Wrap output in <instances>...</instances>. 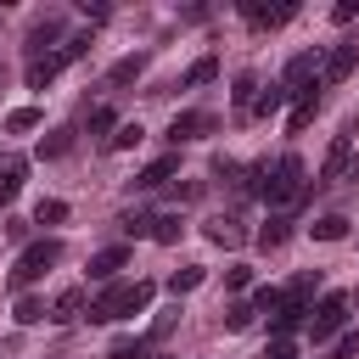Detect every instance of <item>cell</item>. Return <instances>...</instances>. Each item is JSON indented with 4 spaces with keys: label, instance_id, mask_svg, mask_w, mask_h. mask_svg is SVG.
<instances>
[{
    "label": "cell",
    "instance_id": "9c48e42d",
    "mask_svg": "<svg viewBox=\"0 0 359 359\" xmlns=\"http://www.w3.org/2000/svg\"><path fill=\"white\" fill-rule=\"evenodd\" d=\"M180 174V151H163V157H151L140 174H135V191H157V185H168Z\"/></svg>",
    "mask_w": 359,
    "mask_h": 359
},
{
    "label": "cell",
    "instance_id": "277c9868",
    "mask_svg": "<svg viewBox=\"0 0 359 359\" xmlns=\"http://www.w3.org/2000/svg\"><path fill=\"white\" fill-rule=\"evenodd\" d=\"M348 309H353V297H342V292H325V297L309 309V337H314V342H331V337H342V325H348Z\"/></svg>",
    "mask_w": 359,
    "mask_h": 359
},
{
    "label": "cell",
    "instance_id": "ffe728a7",
    "mask_svg": "<svg viewBox=\"0 0 359 359\" xmlns=\"http://www.w3.org/2000/svg\"><path fill=\"white\" fill-rule=\"evenodd\" d=\"M286 101H292V90H286V84H269V90H258V101H252V118H275Z\"/></svg>",
    "mask_w": 359,
    "mask_h": 359
},
{
    "label": "cell",
    "instance_id": "f35d334b",
    "mask_svg": "<svg viewBox=\"0 0 359 359\" xmlns=\"http://www.w3.org/2000/svg\"><path fill=\"white\" fill-rule=\"evenodd\" d=\"M353 17H359V0H337V6H331V22H337V28H348Z\"/></svg>",
    "mask_w": 359,
    "mask_h": 359
},
{
    "label": "cell",
    "instance_id": "836d02e7",
    "mask_svg": "<svg viewBox=\"0 0 359 359\" xmlns=\"http://www.w3.org/2000/svg\"><path fill=\"white\" fill-rule=\"evenodd\" d=\"M280 303H286V292H280V286H258V292H252V309H258V314H275Z\"/></svg>",
    "mask_w": 359,
    "mask_h": 359
},
{
    "label": "cell",
    "instance_id": "8992f818",
    "mask_svg": "<svg viewBox=\"0 0 359 359\" xmlns=\"http://www.w3.org/2000/svg\"><path fill=\"white\" fill-rule=\"evenodd\" d=\"M219 129V118L213 112H202V107H185V112H174V123H168V140L174 146H185V140H202V135H213Z\"/></svg>",
    "mask_w": 359,
    "mask_h": 359
},
{
    "label": "cell",
    "instance_id": "5bb4252c",
    "mask_svg": "<svg viewBox=\"0 0 359 359\" xmlns=\"http://www.w3.org/2000/svg\"><path fill=\"white\" fill-rule=\"evenodd\" d=\"M123 264H129V247H101V252L90 258V280H101V286H112Z\"/></svg>",
    "mask_w": 359,
    "mask_h": 359
},
{
    "label": "cell",
    "instance_id": "ac0fdd59",
    "mask_svg": "<svg viewBox=\"0 0 359 359\" xmlns=\"http://www.w3.org/2000/svg\"><path fill=\"white\" fill-rule=\"evenodd\" d=\"M230 101H236V118H252V101H258V79H252V73H236V84H230Z\"/></svg>",
    "mask_w": 359,
    "mask_h": 359
},
{
    "label": "cell",
    "instance_id": "d6986e66",
    "mask_svg": "<svg viewBox=\"0 0 359 359\" xmlns=\"http://www.w3.org/2000/svg\"><path fill=\"white\" fill-rule=\"evenodd\" d=\"M286 241H292V213H275V219L258 230V247H264V252H275V247H286Z\"/></svg>",
    "mask_w": 359,
    "mask_h": 359
},
{
    "label": "cell",
    "instance_id": "74e56055",
    "mask_svg": "<svg viewBox=\"0 0 359 359\" xmlns=\"http://www.w3.org/2000/svg\"><path fill=\"white\" fill-rule=\"evenodd\" d=\"M224 286H230V292H247V286H252V269H247V264H230V269H224Z\"/></svg>",
    "mask_w": 359,
    "mask_h": 359
},
{
    "label": "cell",
    "instance_id": "4fadbf2b",
    "mask_svg": "<svg viewBox=\"0 0 359 359\" xmlns=\"http://www.w3.org/2000/svg\"><path fill=\"white\" fill-rule=\"evenodd\" d=\"M314 118H320V84H314V90H303V95H292V112H286V129H292V135H303V129H309Z\"/></svg>",
    "mask_w": 359,
    "mask_h": 359
},
{
    "label": "cell",
    "instance_id": "f546056e",
    "mask_svg": "<svg viewBox=\"0 0 359 359\" xmlns=\"http://www.w3.org/2000/svg\"><path fill=\"white\" fill-rule=\"evenodd\" d=\"M213 79H219V62H213V56H202V62L185 67V84H191V90H196V84H213Z\"/></svg>",
    "mask_w": 359,
    "mask_h": 359
},
{
    "label": "cell",
    "instance_id": "4316f807",
    "mask_svg": "<svg viewBox=\"0 0 359 359\" xmlns=\"http://www.w3.org/2000/svg\"><path fill=\"white\" fill-rule=\"evenodd\" d=\"M67 151H73V129H50L39 140V157H67Z\"/></svg>",
    "mask_w": 359,
    "mask_h": 359
},
{
    "label": "cell",
    "instance_id": "b9f144b4",
    "mask_svg": "<svg viewBox=\"0 0 359 359\" xmlns=\"http://www.w3.org/2000/svg\"><path fill=\"white\" fill-rule=\"evenodd\" d=\"M353 303H359V297H353Z\"/></svg>",
    "mask_w": 359,
    "mask_h": 359
},
{
    "label": "cell",
    "instance_id": "484cf974",
    "mask_svg": "<svg viewBox=\"0 0 359 359\" xmlns=\"http://www.w3.org/2000/svg\"><path fill=\"white\" fill-rule=\"evenodd\" d=\"M140 73H146V56H123V62H112L107 79H112V84H135Z\"/></svg>",
    "mask_w": 359,
    "mask_h": 359
},
{
    "label": "cell",
    "instance_id": "3957f363",
    "mask_svg": "<svg viewBox=\"0 0 359 359\" xmlns=\"http://www.w3.org/2000/svg\"><path fill=\"white\" fill-rule=\"evenodd\" d=\"M62 264V241L56 236H45V241H28L22 252H17V264H11V286L22 292V286H34L45 269H56Z\"/></svg>",
    "mask_w": 359,
    "mask_h": 359
},
{
    "label": "cell",
    "instance_id": "ab89813d",
    "mask_svg": "<svg viewBox=\"0 0 359 359\" xmlns=\"http://www.w3.org/2000/svg\"><path fill=\"white\" fill-rule=\"evenodd\" d=\"M353 353H359V331H342L337 348H331V359H353Z\"/></svg>",
    "mask_w": 359,
    "mask_h": 359
},
{
    "label": "cell",
    "instance_id": "e0dca14e",
    "mask_svg": "<svg viewBox=\"0 0 359 359\" xmlns=\"http://www.w3.org/2000/svg\"><path fill=\"white\" fill-rule=\"evenodd\" d=\"M56 73H62V56H56V50H45V56H34V62H28V73H22V79H28V90H45Z\"/></svg>",
    "mask_w": 359,
    "mask_h": 359
},
{
    "label": "cell",
    "instance_id": "d4e9b609",
    "mask_svg": "<svg viewBox=\"0 0 359 359\" xmlns=\"http://www.w3.org/2000/svg\"><path fill=\"white\" fill-rule=\"evenodd\" d=\"M309 230H314V241H342V236H348V219H342V213H320Z\"/></svg>",
    "mask_w": 359,
    "mask_h": 359
},
{
    "label": "cell",
    "instance_id": "f1b7e54d",
    "mask_svg": "<svg viewBox=\"0 0 359 359\" xmlns=\"http://www.w3.org/2000/svg\"><path fill=\"white\" fill-rule=\"evenodd\" d=\"M39 320H50V303H39V297H17V325H39Z\"/></svg>",
    "mask_w": 359,
    "mask_h": 359
},
{
    "label": "cell",
    "instance_id": "44dd1931",
    "mask_svg": "<svg viewBox=\"0 0 359 359\" xmlns=\"http://www.w3.org/2000/svg\"><path fill=\"white\" fill-rule=\"evenodd\" d=\"M39 123H45L39 107H11V112H6V135H28V129H39Z\"/></svg>",
    "mask_w": 359,
    "mask_h": 359
},
{
    "label": "cell",
    "instance_id": "83f0119b",
    "mask_svg": "<svg viewBox=\"0 0 359 359\" xmlns=\"http://www.w3.org/2000/svg\"><path fill=\"white\" fill-rule=\"evenodd\" d=\"M62 219H67V202H62V196H39L34 224H62Z\"/></svg>",
    "mask_w": 359,
    "mask_h": 359
},
{
    "label": "cell",
    "instance_id": "2e32d148",
    "mask_svg": "<svg viewBox=\"0 0 359 359\" xmlns=\"http://www.w3.org/2000/svg\"><path fill=\"white\" fill-rule=\"evenodd\" d=\"M22 174H28V157H0V208L22 191Z\"/></svg>",
    "mask_w": 359,
    "mask_h": 359
},
{
    "label": "cell",
    "instance_id": "cb8c5ba5",
    "mask_svg": "<svg viewBox=\"0 0 359 359\" xmlns=\"http://www.w3.org/2000/svg\"><path fill=\"white\" fill-rule=\"evenodd\" d=\"M202 280H208V269H202V264H185V269H174V275H168V292H174V297H185V292H196Z\"/></svg>",
    "mask_w": 359,
    "mask_h": 359
},
{
    "label": "cell",
    "instance_id": "1f68e13d",
    "mask_svg": "<svg viewBox=\"0 0 359 359\" xmlns=\"http://www.w3.org/2000/svg\"><path fill=\"white\" fill-rule=\"evenodd\" d=\"M252 320H258V309H252V303H230V309H224V331H247Z\"/></svg>",
    "mask_w": 359,
    "mask_h": 359
},
{
    "label": "cell",
    "instance_id": "ba28073f",
    "mask_svg": "<svg viewBox=\"0 0 359 359\" xmlns=\"http://www.w3.org/2000/svg\"><path fill=\"white\" fill-rule=\"evenodd\" d=\"M84 314H90L84 286H62V292L50 297V325H73V320H84Z\"/></svg>",
    "mask_w": 359,
    "mask_h": 359
},
{
    "label": "cell",
    "instance_id": "4dcf8cb0",
    "mask_svg": "<svg viewBox=\"0 0 359 359\" xmlns=\"http://www.w3.org/2000/svg\"><path fill=\"white\" fill-rule=\"evenodd\" d=\"M314 286H320V269H303V275L286 286V297H292V303H309V297H314Z\"/></svg>",
    "mask_w": 359,
    "mask_h": 359
},
{
    "label": "cell",
    "instance_id": "7402d4cb",
    "mask_svg": "<svg viewBox=\"0 0 359 359\" xmlns=\"http://www.w3.org/2000/svg\"><path fill=\"white\" fill-rule=\"evenodd\" d=\"M180 236H185V219H180V213H157V219H151V241H163V247H174Z\"/></svg>",
    "mask_w": 359,
    "mask_h": 359
},
{
    "label": "cell",
    "instance_id": "d6a6232c",
    "mask_svg": "<svg viewBox=\"0 0 359 359\" xmlns=\"http://www.w3.org/2000/svg\"><path fill=\"white\" fill-rule=\"evenodd\" d=\"M84 50H90V34H67V39L56 45V56H62V67H67V62H79Z\"/></svg>",
    "mask_w": 359,
    "mask_h": 359
},
{
    "label": "cell",
    "instance_id": "52a82bcc",
    "mask_svg": "<svg viewBox=\"0 0 359 359\" xmlns=\"http://www.w3.org/2000/svg\"><path fill=\"white\" fill-rule=\"evenodd\" d=\"M353 62H359V45H353V39L331 45V50H325V62H320V84H342V79L353 73Z\"/></svg>",
    "mask_w": 359,
    "mask_h": 359
},
{
    "label": "cell",
    "instance_id": "7a4b0ae2",
    "mask_svg": "<svg viewBox=\"0 0 359 359\" xmlns=\"http://www.w3.org/2000/svg\"><path fill=\"white\" fill-rule=\"evenodd\" d=\"M151 297H157V286H151V280H112V286H101V292L90 297V314H84V320L112 325V320L146 314V309H151Z\"/></svg>",
    "mask_w": 359,
    "mask_h": 359
},
{
    "label": "cell",
    "instance_id": "6da1fadb",
    "mask_svg": "<svg viewBox=\"0 0 359 359\" xmlns=\"http://www.w3.org/2000/svg\"><path fill=\"white\" fill-rule=\"evenodd\" d=\"M247 191L264 196L269 208H292V202L309 196V168H303L297 151H286V157H275V163H252V168H247Z\"/></svg>",
    "mask_w": 359,
    "mask_h": 359
},
{
    "label": "cell",
    "instance_id": "9a60e30c",
    "mask_svg": "<svg viewBox=\"0 0 359 359\" xmlns=\"http://www.w3.org/2000/svg\"><path fill=\"white\" fill-rule=\"evenodd\" d=\"M62 39H67V34H62V22H56V17H39V22L28 28V62H34V56H45V45H62Z\"/></svg>",
    "mask_w": 359,
    "mask_h": 359
},
{
    "label": "cell",
    "instance_id": "8d00e7d4",
    "mask_svg": "<svg viewBox=\"0 0 359 359\" xmlns=\"http://www.w3.org/2000/svg\"><path fill=\"white\" fill-rule=\"evenodd\" d=\"M123 236H151V213H123Z\"/></svg>",
    "mask_w": 359,
    "mask_h": 359
},
{
    "label": "cell",
    "instance_id": "603a6c76",
    "mask_svg": "<svg viewBox=\"0 0 359 359\" xmlns=\"http://www.w3.org/2000/svg\"><path fill=\"white\" fill-rule=\"evenodd\" d=\"M208 241H213V247H241L247 236H241L236 219H208Z\"/></svg>",
    "mask_w": 359,
    "mask_h": 359
},
{
    "label": "cell",
    "instance_id": "30bf717a",
    "mask_svg": "<svg viewBox=\"0 0 359 359\" xmlns=\"http://www.w3.org/2000/svg\"><path fill=\"white\" fill-rule=\"evenodd\" d=\"M303 325H309V303H292V297H286V303L269 314V342H280V337H292V331H303Z\"/></svg>",
    "mask_w": 359,
    "mask_h": 359
},
{
    "label": "cell",
    "instance_id": "e575fe53",
    "mask_svg": "<svg viewBox=\"0 0 359 359\" xmlns=\"http://www.w3.org/2000/svg\"><path fill=\"white\" fill-rule=\"evenodd\" d=\"M140 135H146L140 123H118V135H112L107 146H112V151H129V146H140Z\"/></svg>",
    "mask_w": 359,
    "mask_h": 359
},
{
    "label": "cell",
    "instance_id": "d590c367",
    "mask_svg": "<svg viewBox=\"0 0 359 359\" xmlns=\"http://www.w3.org/2000/svg\"><path fill=\"white\" fill-rule=\"evenodd\" d=\"M107 129L118 135V112H112V107H95V112H90V135H107Z\"/></svg>",
    "mask_w": 359,
    "mask_h": 359
},
{
    "label": "cell",
    "instance_id": "7bdbcfd3",
    "mask_svg": "<svg viewBox=\"0 0 359 359\" xmlns=\"http://www.w3.org/2000/svg\"><path fill=\"white\" fill-rule=\"evenodd\" d=\"M0 73H6V67H0Z\"/></svg>",
    "mask_w": 359,
    "mask_h": 359
},
{
    "label": "cell",
    "instance_id": "60d3db41",
    "mask_svg": "<svg viewBox=\"0 0 359 359\" xmlns=\"http://www.w3.org/2000/svg\"><path fill=\"white\" fill-rule=\"evenodd\" d=\"M264 359H297V342L292 337H280V342H269V353Z\"/></svg>",
    "mask_w": 359,
    "mask_h": 359
},
{
    "label": "cell",
    "instance_id": "8fae6325",
    "mask_svg": "<svg viewBox=\"0 0 359 359\" xmlns=\"http://www.w3.org/2000/svg\"><path fill=\"white\" fill-rule=\"evenodd\" d=\"M348 163H353V140H348V135H337V140L325 146V163H320V185H325V180H348Z\"/></svg>",
    "mask_w": 359,
    "mask_h": 359
},
{
    "label": "cell",
    "instance_id": "7c38bea8",
    "mask_svg": "<svg viewBox=\"0 0 359 359\" xmlns=\"http://www.w3.org/2000/svg\"><path fill=\"white\" fill-rule=\"evenodd\" d=\"M241 17H247L252 28H280V22L297 17V6H292V0H286V6H252V0H241Z\"/></svg>",
    "mask_w": 359,
    "mask_h": 359
},
{
    "label": "cell",
    "instance_id": "5b68a950",
    "mask_svg": "<svg viewBox=\"0 0 359 359\" xmlns=\"http://www.w3.org/2000/svg\"><path fill=\"white\" fill-rule=\"evenodd\" d=\"M320 62H325L320 50H297V56L286 62V73H280V84H286L292 95H303V90H314V84H320Z\"/></svg>",
    "mask_w": 359,
    "mask_h": 359
}]
</instances>
